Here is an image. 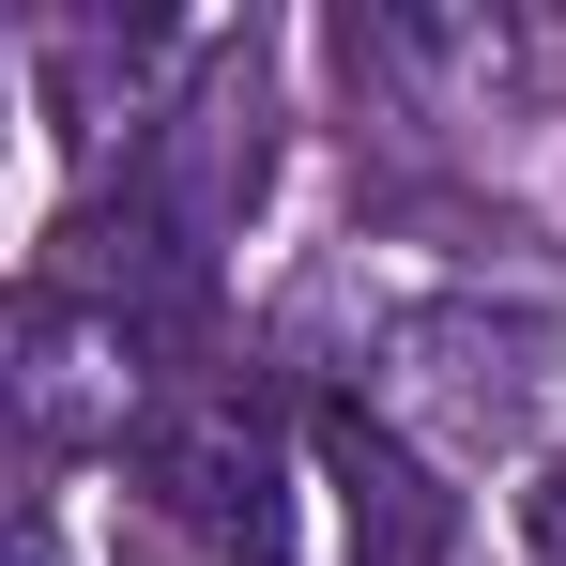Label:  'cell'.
Here are the masks:
<instances>
[{
	"label": "cell",
	"instance_id": "6da1fadb",
	"mask_svg": "<svg viewBox=\"0 0 566 566\" xmlns=\"http://www.w3.org/2000/svg\"><path fill=\"white\" fill-rule=\"evenodd\" d=\"M138 474H154V505L214 536V552H261L276 536V429L230 398V382H199V398H154L138 413Z\"/></svg>",
	"mask_w": 566,
	"mask_h": 566
},
{
	"label": "cell",
	"instance_id": "7a4b0ae2",
	"mask_svg": "<svg viewBox=\"0 0 566 566\" xmlns=\"http://www.w3.org/2000/svg\"><path fill=\"white\" fill-rule=\"evenodd\" d=\"M398 382H413L460 444H505V429L552 398V306H413V322H398Z\"/></svg>",
	"mask_w": 566,
	"mask_h": 566
},
{
	"label": "cell",
	"instance_id": "3957f363",
	"mask_svg": "<svg viewBox=\"0 0 566 566\" xmlns=\"http://www.w3.org/2000/svg\"><path fill=\"white\" fill-rule=\"evenodd\" d=\"M322 490H337V536H353V566H444V536H460V505H444V474L413 460L398 429H382L368 398H322Z\"/></svg>",
	"mask_w": 566,
	"mask_h": 566
},
{
	"label": "cell",
	"instance_id": "277c9868",
	"mask_svg": "<svg viewBox=\"0 0 566 566\" xmlns=\"http://www.w3.org/2000/svg\"><path fill=\"white\" fill-rule=\"evenodd\" d=\"M521 552L566 566V460H536V490H521Z\"/></svg>",
	"mask_w": 566,
	"mask_h": 566
}]
</instances>
